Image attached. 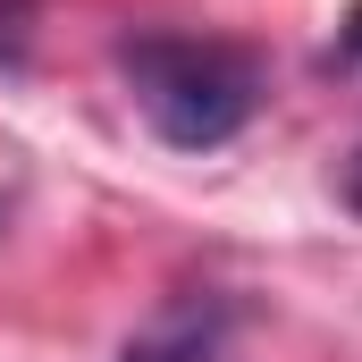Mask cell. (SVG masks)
<instances>
[{"label":"cell","instance_id":"obj_1","mask_svg":"<svg viewBox=\"0 0 362 362\" xmlns=\"http://www.w3.org/2000/svg\"><path fill=\"white\" fill-rule=\"evenodd\" d=\"M118 76L169 152H219L262 110V59L219 34H127Z\"/></svg>","mask_w":362,"mask_h":362},{"label":"cell","instance_id":"obj_3","mask_svg":"<svg viewBox=\"0 0 362 362\" xmlns=\"http://www.w3.org/2000/svg\"><path fill=\"white\" fill-rule=\"evenodd\" d=\"M337 194H346V211H354V219H362V144H354V152H346V177H337Z\"/></svg>","mask_w":362,"mask_h":362},{"label":"cell","instance_id":"obj_4","mask_svg":"<svg viewBox=\"0 0 362 362\" xmlns=\"http://www.w3.org/2000/svg\"><path fill=\"white\" fill-rule=\"evenodd\" d=\"M337 59H362V8L346 17V34H337Z\"/></svg>","mask_w":362,"mask_h":362},{"label":"cell","instance_id":"obj_2","mask_svg":"<svg viewBox=\"0 0 362 362\" xmlns=\"http://www.w3.org/2000/svg\"><path fill=\"white\" fill-rule=\"evenodd\" d=\"M228 337H236V312L219 295H177L118 346V362H228Z\"/></svg>","mask_w":362,"mask_h":362}]
</instances>
